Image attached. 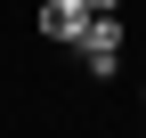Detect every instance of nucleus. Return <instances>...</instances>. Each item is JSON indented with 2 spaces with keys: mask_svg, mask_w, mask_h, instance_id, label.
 <instances>
[{
  "mask_svg": "<svg viewBox=\"0 0 146 138\" xmlns=\"http://www.w3.org/2000/svg\"><path fill=\"white\" fill-rule=\"evenodd\" d=\"M89 16H98L89 0H41V8H33V33H41V41H57V49H73Z\"/></svg>",
  "mask_w": 146,
  "mask_h": 138,
  "instance_id": "nucleus-2",
  "label": "nucleus"
},
{
  "mask_svg": "<svg viewBox=\"0 0 146 138\" xmlns=\"http://www.w3.org/2000/svg\"><path fill=\"white\" fill-rule=\"evenodd\" d=\"M89 8H98V16H122V0H89Z\"/></svg>",
  "mask_w": 146,
  "mask_h": 138,
  "instance_id": "nucleus-3",
  "label": "nucleus"
},
{
  "mask_svg": "<svg viewBox=\"0 0 146 138\" xmlns=\"http://www.w3.org/2000/svg\"><path fill=\"white\" fill-rule=\"evenodd\" d=\"M73 49H81L89 81H114V73H122V49H130V33H122V16H89Z\"/></svg>",
  "mask_w": 146,
  "mask_h": 138,
  "instance_id": "nucleus-1",
  "label": "nucleus"
}]
</instances>
